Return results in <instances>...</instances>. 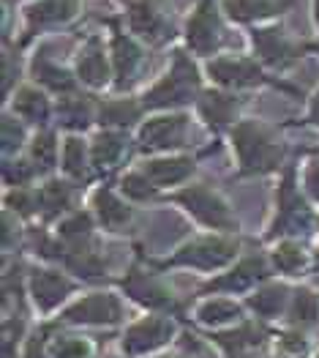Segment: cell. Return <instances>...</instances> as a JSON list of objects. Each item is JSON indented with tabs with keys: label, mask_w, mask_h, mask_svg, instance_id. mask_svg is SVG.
Masks as SVG:
<instances>
[{
	"label": "cell",
	"mask_w": 319,
	"mask_h": 358,
	"mask_svg": "<svg viewBox=\"0 0 319 358\" xmlns=\"http://www.w3.org/2000/svg\"><path fill=\"white\" fill-rule=\"evenodd\" d=\"M80 8V0H38L28 6L25 17H28L30 28H50V25H63L68 22Z\"/></svg>",
	"instance_id": "cell-11"
},
{
	"label": "cell",
	"mask_w": 319,
	"mask_h": 358,
	"mask_svg": "<svg viewBox=\"0 0 319 358\" xmlns=\"http://www.w3.org/2000/svg\"><path fill=\"white\" fill-rule=\"evenodd\" d=\"M262 276H265V263H262L260 257H251V260L240 263L230 279H218L216 287H235V290H240V287L251 285L254 279H262Z\"/></svg>",
	"instance_id": "cell-26"
},
{
	"label": "cell",
	"mask_w": 319,
	"mask_h": 358,
	"mask_svg": "<svg viewBox=\"0 0 319 358\" xmlns=\"http://www.w3.org/2000/svg\"><path fill=\"white\" fill-rule=\"evenodd\" d=\"M295 315H297V320L303 317L306 323H311L317 317V301L311 299V293H297V299H295Z\"/></svg>",
	"instance_id": "cell-32"
},
{
	"label": "cell",
	"mask_w": 319,
	"mask_h": 358,
	"mask_svg": "<svg viewBox=\"0 0 319 358\" xmlns=\"http://www.w3.org/2000/svg\"><path fill=\"white\" fill-rule=\"evenodd\" d=\"M281 301H284V290H279V287H273V290H265L262 296H257V299L251 301L260 312H265V315H273L279 306H281Z\"/></svg>",
	"instance_id": "cell-31"
},
{
	"label": "cell",
	"mask_w": 319,
	"mask_h": 358,
	"mask_svg": "<svg viewBox=\"0 0 319 358\" xmlns=\"http://www.w3.org/2000/svg\"><path fill=\"white\" fill-rule=\"evenodd\" d=\"M235 249H237V243H230V241H200V243L186 246L172 263L213 268V266H224L235 255Z\"/></svg>",
	"instance_id": "cell-9"
},
{
	"label": "cell",
	"mask_w": 319,
	"mask_h": 358,
	"mask_svg": "<svg viewBox=\"0 0 319 358\" xmlns=\"http://www.w3.org/2000/svg\"><path fill=\"white\" fill-rule=\"evenodd\" d=\"M14 110L22 115V118L33 120V123H44L47 115H50V107H47V99L41 96V93H36V90H22L20 93V99H17V104H14Z\"/></svg>",
	"instance_id": "cell-24"
},
{
	"label": "cell",
	"mask_w": 319,
	"mask_h": 358,
	"mask_svg": "<svg viewBox=\"0 0 319 358\" xmlns=\"http://www.w3.org/2000/svg\"><path fill=\"white\" fill-rule=\"evenodd\" d=\"M128 25H131L134 33L145 36L147 41H153V44H161V41L172 38V25L150 3H134L128 8Z\"/></svg>",
	"instance_id": "cell-10"
},
{
	"label": "cell",
	"mask_w": 319,
	"mask_h": 358,
	"mask_svg": "<svg viewBox=\"0 0 319 358\" xmlns=\"http://www.w3.org/2000/svg\"><path fill=\"white\" fill-rule=\"evenodd\" d=\"M306 186H309V192L319 200V162H314V164L309 167V173H306Z\"/></svg>",
	"instance_id": "cell-37"
},
{
	"label": "cell",
	"mask_w": 319,
	"mask_h": 358,
	"mask_svg": "<svg viewBox=\"0 0 319 358\" xmlns=\"http://www.w3.org/2000/svg\"><path fill=\"white\" fill-rule=\"evenodd\" d=\"M28 178H30L28 167H22V164H20V167H14V164H6V180H8V183H17V186H20L22 180H28Z\"/></svg>",
	"instance_id": "cell-36"
},
{
	"label": "cell",
	"mask_w": 319,
	"mask_h": 358,
	"mask_svg": "<svg viewBox=\"0 0 319 358\" xmlns=\"http://www.w3.org/2000/svg\"><path fill=\"white\" fill-rule=\"evenodd\" d=\"M172 331V326L161 323V320H150V323H142L131 331L128 336V350H145V348H153L158 342H164V336Z\"/></svg>",
	"instance_id": "cell-21"
},
{
	"label": "cell",
	"mask_w": 319,
	"mask_h": 358,
	"mask_svg": "<svg viewBox=\"0 0 319 358\" xmlns=\"http://www.w3.org/2000/svg\"><path fill=\"white\" fill-rule=\"evenodd\" d=\"M20 140H22V129L20 126L14 129V120L6 118L3 120V148L11 150L14 145H20Z\"/></svg>",
	"instance_id": "cell-34"
},
{
	"label": "cell",
	"mask_w": 319,
	"mask_h": 358,
	"mask_svg": "<svg viewBox=\"0 0 319 358\" xmlns=\"http://www.w3.org/2000/svg\"><path fill=\"white\" fill-rule=\"evenodd\" d=\"M279 219H276V233H306L311 224V213L306 208V203L297 197L295 183H292V173L287 176L284 186H281V197H279Z\"/></svg>",
	"instance_id": "cell-5"
},
{
	"label": "cell",
	"mask_w": 319,
	"mask_h": 358,
	"mask_svg": "<svg viewBox=\"0 0 319 358\" xmlns=\"http://www.w3.org/2000/svg\"><path fill=\"white\" fill-rule=\"evenodd\" d=\"M311 120H314V123H319V96L314 99V107H311Z\"/></svg>",
	"instance_id": "cell-38"
},
{
	"label": "cell",
	"mask_w": 319,
	"mask_h": 358,
	"mask_svg": "<svg viewBox=\"0 0 319 358\" xmlns=\"http://www.w3.org/2000/svg\"><path fill=\"white\" fill-rule=\"evenodd\" d=\"M33 74H36V80L41 85H47L50 90H55V93L74 88V80L68 77V71H63L60 66H55L47 55H38V58L33 60Z\"/></svg>",
	"instance_id": "cell-19"
},
{
	"label": "cell",
	"mask_w": 319,
	"mask_h": 358,
	"mask_svg": "<svg viewBox=\"0 0 319 358\" xmlns=\"http://www.w3.org/2000/svg\"><path fill=\"white\" fill-rule=\"evenodd\" d=\"M63 167L68 176L74 178H85L87 176V162H85V145L80 140H68L66 143V150H63Z\"/></svg>",
	"instance_id": "cell-27"
},
{
	"label": "cell",
	"mask_w": 319,
	"mask_h": 358,
	"mask_svg": "<svg viewBox=\"0 0 319 358\" xmlns=\"http://www.w3.org/2000/svg\"><path fill=\"white\" fill-rule=\"evenodd\" d=\"M210 74L216 83L230 85V88H248V85H260L262 71L254 60L246 58H218L210 63Z\"/></svg>",
	"instance_id": "cell-7"
},
{
	"label": "cell",
	"mask_w": 319,
	"mask_h": 358,
	"mask_svg": "<svg viewBox=\"0 0 319 358\" xmlns=\"http://www.w3.org/2000/svg\"><path fill=\"white\" fill-rule=\"evenodd\" d=\"M254 47L262 55L265 63L270 66H290L300 58V47H295L290 38L284 36V30L279 28H262L254 30Z\"/></svg>",
	"instance_id": "cell-6"
},
{
	"label": "cell",
	"mask_w": 319,
	"mask_h": 358,
	"mask_svg": "<svg viewBox=\"0 0 319 358\" xmlns=\"http://www.w3.org/2000/svg\"><path fill=\"white\" fill-rule=\"evenodd\" d=\"M80 77L85 80L87 85L98 88L107 83L110 71H107V58H104V50H101V41L98 38H90L87 47L82 50V58H80Z\"/></svg>",
	"instance_id": "cell-14"
},
{
	"label": "cell",
	"mask_w": 319,
	"mask_h": 358,
	"mask_svg": "<svg viewBox=\"0 0 319 358\" xmlns=\"http://www.w3.org/2000/svg\"><path fill=\"white\" fill-rule=\"evenodd\" d=\"M200 88V77L194 63L186 58V52H175L172 71L145 96L147 107H172V104H186Z\"/></svg>",
	"instance_id": "cell-2"
},
{
	"label": "cell",
	"mask_w": 319,
	"mask_h": 358,
	"mask_svg": "<svg viewBox=\"0 0 319 358\" xmlns=\"http://www.w3.org/2000/svg\"><path fill=\"white\" fill-rule=\"evenodd\" d=\"M292 0H224V11L237 22H251L284 11Z\"/></svg>",
	"instance_id": "cell-13"
},
{
	"label": "cell",
	"mask_w": 319,
	"mask_h": 358,
	"mask_svg": "<svg viewBox=\"0 0 319 358\" xmlns=\"http://www.w3.org/2000/svg\"><path fill=\"white\" fill-rule=\"evenodd\" d=\"M140 115V107L131 104L128 99H117V101H107L101 107V123H110V126H128L134 123Z\"/></svg>",
	"instance_id": "cell-25"
},
{
	"label": "cell",
	"mask_w": 319,
	"mask_h": 358,
	"mask_svg": "<svg viewBox=\"0 0 319 358\" xmlns=\"http://www.w3.org/2000/svg\"><path fill=\"white\" fill-rule=\"evenodd\" d=\"M68 203H71V189L66 183H58V180L47 183L41 189V194H38V208L44 210L47 219H52V216H58L60 210H66Z\"/></svg>",
	"instance_id": "cell-20"
},
{
	"label": "cell",
	"mask_w": 319,
	"mask_h": 358,
	"mask_svg": "<svg viewBox=\"0 0 319 358\" xmlns=\"http://www.w3.org/2000/svg\"><path fill=\"white\" fill-rule=\"evenodd\" d=\"M235 110H237V101L232 96H224V93H205L202 101H200V113L216 129L227 126L235 118Z\"/></svg>",
	"instance_id": "cell-17"
},
{
	"label": "cell",
	"mask_w": 319,
	"mask_h": 358,
	"mask_svg": "<svg viewBox=\"0 0 319 358\" xmlns=\"http://www.w3.org/2000/svg\"><path fill=\"white\" fill-rule=\"evenodd\" d=\"M317 22H319V0H317Z\"/></svg>",
	"instance_id": "cell-39"
},
{
	"label": "cell",
	"mask_w": 319,
	"mask_h": 358,
	"mask_svg": "<svg viewBox=\"0 0 319 358\" xmlns=\"http://www.w3.org/2000/svg\"><path fill=\"white\" fill-rule=\"evenodd\" d=\"M55 353L60 358H85L87 356V348L82 342H60L55 348Z\"/></svg>",
	"instance_id": "cell-35"
},
{
	"label": "cell",
	"mask_w": 319,
	"mask_h": 358,
	"mask_svg": "<svg viewBox=\"0 0 319 358\" xmlns=\"http://www.w3.org/2000/svg\"><path fill=\"white\" fill-rule=\"evenodd\" d=\"M55 140H52V134H41V137H36L33 140V162H38L36 167H41V170H50L52 167V162H55Z\"/></svg>",
	"instance_id": "cell-29"
},
{
	"label": "cell",
	"mask_w": 319,
	"mask_h": 358,
	"mask_svg": "<svg viewBox=\"0 0 319 358\" xmlns=\"http://www.w3.org/2000/svg\"><path fill=\"white\" fill-rule=\"evenodd\" d=\"M126 150V140L120 134H101L96 143H93V162L96 164H107V167H115V162L123 156Z\"/></svg>",
	"instance_id": "cell-23"
},
{
	"label": "cell",
	"mask_w": 319,
	"mask_h": 358,
	"mask_svg": "<svg viewBox=\"0 0 319 358\" xmlns=\"http://www.w3.org/2000/svg\"><path fill=\"white\" fill-rule=\"evenodd\" d=\"M235 148L240 156L243 173H270L281 162V145L260 123H240L235 129Z\"/></svg>",
	"instance_id": "cell-1"
},
{
	"label": "cell",
	"mask_w": 319,
	"mask_h": 358,
	"mask_svg": "<svg viewBox=\"0 0 319 358\" xmlns=\"http://www.w3.org/2000/svg\"><path fill=\"white\" fill-rule=\"evenodd\" d=\"M186 38H188L191 50L200 55H213L221 47V22H218L213 0H200V6L194 8V14L186 25Z\"/></svg>",
	"instance_id": "cell-3"
},
{
	"label": "cell",
	"mask_w": 319,
	"mask_h": 358,
	"mask_svg": "<svg viewBox=\"0 0 319 358\" xmlns=\"http://www.w3.org/2000/svg\"><path fill=\"white\" fill-rule=\"evenodd\" d=\"M276 266L284 271V273H295V271H300L306 266V255H303L300 246L284 243V246L276 249Z\"/></svg>",
	"instance_id": "cell-28"
},
{
	"label": "cell",
	"mask_w": 319,
	"mask_h": 358,
	"mask_svg": "<svg viewBox=\"0 0 319 358\" xmlns=\"http://www.w3.org/2000/svg\"><path fill=\"white\" fill-rule=\"evenodd\" d=\"M177 200L191 210L200 222L210 224V227H221V230H232L235 227V219H232V213H230V208L221 203L218 194H213V192L205 189V186H191V189L180 192Z\"/></svg>",
	"instance_id": "cell-4"
},
{
	"label": "cell",
	"mask_w": 319,
	"mask_h": 358,
	"mask_svg": "<svg viewBox=\"0 0 319 358\" xmlns=\"http://www.w3.org/2000/svg\"><path fill=\"white\" fill-rule=\"evenodd\" d=\"M117 315H120V309H117L115 299H107V296H93L68 312L71 320H90V323H98V320L112 323V320H117Z\"/></svg>",
	"instance_id": "cell-18"
},
{
	"label": "cell",
	"mask_w": 319,
	"mask_h": 358,
	"mask_svg": "<svg viewBox=\"0 0 319 358\" xmlns=\"http://www.w3.org/2000/svg\"><path fill=\"white\" fill-rule=\"evenodd\" d=\"M68 290H71V285L66 279H60V273H50V271H36L33 273V293H36V301L44 309L55 306L63 299V293H68Z\"/></svg>",
	"instance_id": "cell-16"
},
{
	"label": "cell",
	"mask_w": 319,
	"mask_h": 358,
	"mask_svg": "<svg viewBox=\"0 0 319 358\" xmlns=\"http://www.w3.org/2000/svg\"><path fill=\"white\" fill-rule=\"evenodd\" d=\"M112 60H115V74H117V85H126L134 80L140 63H142V50L123 33L112 36Z\"/></svg>",
	"instance_id": "cell-12"
},
{
	"label": "cell",
	"mask_w": 319,
	"mask_h": 358,
	"mask_svg": "<svg viewBox=\"0 0 319 358\" xmlns=\"http://www.w3.org/2000/svg\"><path fill=\"white\" fill-rule=\"evenodd\" d=\"M123 192L134 200H150L156 194V186L145 176H128V178H123Z\"/></svg>",
	"instance_id": "cell-30"
},
{
	"label": "cell",
	"mask_w": 319,
	"mask_h": 358,
	"mask_svg": "<svg viewBox=\"0 0 319 358\" xmlns=\"http://www.w3.org/2000/svg\"><path fill=\"white\" fill-rule=\"evenodd\" d=\"M235 315H237V306H232V303H210L202 309L205 320H227Z\"/></svg>",
	"instance_id": "cell-33"
},
{
	"label": "cell",
	"mask_w": 319,
	"mask_h": 358,
	"mask_svg": "<svg viewBox=\"0 0 319 358\" xmlns=\"http://www.w3.org/2000/svg\"><path fill=\"white\" fill-rule=\"evenodd\" d=\"M191 170H194L191 159H161V162H147L145 178L156 186H164V183L183 180Z\"/></svg>",
	"instance_id": "cell-15"
},
{
	"label": "cell",
	"mask_w": 319,
	"mask_h": 358,
	"mask_svg": "<svg viewBox=\"0 0 319 358\" xmlns=\"http://www.w3.org/2000/svg\"><path fill=\"white\" fill-rule=\"evenodd\" d=\"M183 134H186V118L183 115H170V118L147 120L140 140H142V148L145 150H164L180 145Z\"/></svg>",
	"instance_id": "cell-8"
},
{
	"label": "cell",
	"mask_w": 319,
	"mask_h": 358,
	"mask_svg": "<svg viewBox=\"0 0 319 358\" xmlns=\"http://www.w3.org/2000/svg\"><path fill=\"white\" fill-rule=\"evenodd\" d=\"M96 206H98V216H101L104 227H112L115 230V227L128 222V208L117 200L115 194H110V192H98L96 194Z\"/></svg>",
	"instance_id": "cell-22"
}]
</instances>
